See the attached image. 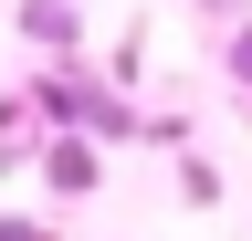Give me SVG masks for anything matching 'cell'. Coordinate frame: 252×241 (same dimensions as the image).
Here are the masks:
<instances>
[{"label":"cell","mask_w":252,"mask_h":241,"mask_svg":"<svg viewBox=\"0 0 252 241\" xmlns=\"http://www.w3.org/2000/svg\"><path fill=\"white\" fill-rule=\"evenodd\" d=\"M32 105H42L53 136H84V147H116V136H147V115L116 95V84H94L84 63H53L42 84H32Z\"/></svg>","instance_id":"6da1fadb"},{"label":"cell","mask_w":252,"mask_h":241,"mask_svg":"<svg viewBox=\"0 0 252 241\" xmlns=\"http://www.w3.org/2000/svg\"><path fill=\"white\" fill-rule=\"evenodd\" d=\"M21 42L32 53H53V63H84V0H21Z\"/></svg>","instance_id":"7a4b0ae2"},{"label":"cell","mask_w":252,"mask_h":241,"mask_svg":"<svg viewBox=\"0 0 252 241\" xmlns=\"http://www.w3.org/2000/svg\"><path fill=\"white\" fill-rule=\"evenodd\" d=\"M42 189H53V199H94V189H105V147L53 136V147H42Z\"/></svg>","instance_id":"3957f363"},{"label":"cell","mask_w":252,"mask_h":241,"mask_svg":"<svg viewBox=\"0 0 252 241\" xmlns=\"http://www.w3.org/2000/svg\"><path fill=\"white\" fill-rule=\"evenodd\" d=\"M220 74L242 84V105H252V21H231V42H220Z\"/></svg>","instance_id":"277c9868"},{"label":"cell","mask_w":252,"mask_h":241,"mask_svg":"<svg viewBox=\"0 0 252 241\" xmlns=\"http://www.w3.org/2000/svg\"><path fill=\"white\" fill-rule=\"evenodd\" d=\"M189 11H220V21H252V0H189Z\"/></svg>","instance_id":"5b68a950"},{"label":"cell","mask_w":252,"mask_h":241,"mask_svg":"<svg viewBox=\"0 0 252 241\" xmlns=\"http://www.w3.org/2000/svg\"><path fill=\"white\" fill-rule=\"evenodd\" d=\"M0 241H53V231L42 220H0Z\"/></svg>","instance_id":"8992f818"}]
</instances>
